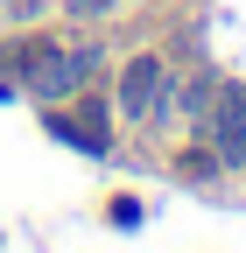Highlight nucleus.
<instances>
[{"label": "nucleus", "instance_id": "1", "mask_svg": "<svg viewBox=\"0 0 246 253\" xmlns=\"http://www.w3.org/2000/svg\"><path fill=\"white\" fill-rule=\"evenodd\" d=\"M162 56H134L127 63V71H120V113H148V106H155L162 99Z\"/></svg>", "mask_w": 246, "mask_h": 253}, {"label": "nucleus", "instance_id": "2", "mask_svg": "<svg viewBox=\"0 0 246 253\" xmlns=\"http://www.w3.org/2000/svg\"><path fill=\"white\" fill-rule=\"evenodd\" d=\"M211 134L218 141H246V84H225L211 99Z\"/></svg>", "mask_w": 246, "mask_h": 253}, {"label": "nucleus", "instance_id": "3", "mask_svg": "<svg viewBox=\"0 0 246 253\" xmlns=\"http://www.w3.org/2000/svg\"><path fill=\"white\" fill-rule=\"evenodd\" d=\"M49 134H64L78 148H106V120H99V106L91 113H49Z\"/></svg>", "mask_w": 246, "mask_h": 253}, {"label": "nucleus", "instance_id": "4", "mask_svg": "<svg viewBox=\"0 0 246 253\" xmlns=\"http://www.w3.org/2000/svg\"><path fill=\"white\" fill-rule=\"evenodd\" d=\"M211 169H218V162H211L204 148H190V155H176V176H190V183H204Z\"/></svg>", "mask_w": 246, "mask_h": 253}, {"label": "nucleus", "instance_id": "5", "mask_svg": "<svg viewBox=\"0 0 246 253\" xmlns=\"http://www.w3.org/2000/svg\"><path fill=\"white\" fill-rule=\"evenodd\" d=\"M106 218H113V225H141V204H134V197H113Z\"/></svg>", "mask_w": 246, "mask_h": 253}, {"label": "nucleus", "instance_id": "6", "mask_svg": "<svg viewBox=\"0 0 246 253\" xmlns=\"http://www.w3.org/2000/svg\"><path fill=\"white\" fill-rule=\"evenodd\" d=\"M99 7H106V0H78V14H99Z\"/></svg>", "mask_w": 246, "mask_h": 253}]
</instances>
